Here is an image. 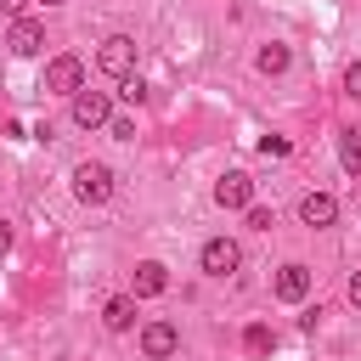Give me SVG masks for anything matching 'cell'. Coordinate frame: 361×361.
I'll use <instances>...</instances> for the list:
<instances>
[{
    "instance_id": "23",
    "label": "cell",
    "mask_w": 361,
    "mask_h": 361,
    "mask_svg": "<svg viewBox=\"0 0 361 361\" xmlns=\"http://www.w3.org/2000/svg\"><path fill=\"white\" fill-rule=\"evenodd\" d=\"M6 248H11V226L0 220V254H6Z\"/></svg>"
},
{
    "instance_id": "2",
    "label": "cell",
    "mask_w": 361,
    "mask_h": 361,
    "mask_svg": "<svg viewBox=\"0 0 361 361\" xmlns=\"http://www.w3.org/2000/svg\"><path fill=\"white\" fill-rule=\"evenodd\" d=\"M73 197L79 203H107L113 197V169L107 164H79L73 169Z\"/></svg>"
},
{
    "instance_id": "16",
    "label": "cell",
    "mask_w": 361,
    "mask_h": 361,
    "mask_svg": "<svg viewBox=\"0 0 361 361\" xmlns=\"http://www.w3.org/2000/svg\"><path fill=\"white\" fill-rule=\"evenodd\" d=\"M259 152H271V158H288V152H293V141H288V135H259Z\"/></svg>"
},
{
    "instance_id": "19",
    "label": "cell",
    "mask_w": 361,
    "mask_h": 361,
    "mask_svg": "<svg viewBox=\"0 0 361 361\" xmlns=\"http://www.w3.org/2000/svg\"><path fill=\"white\" fill-rule=\"evenodd\" d=\"M124 102H130V107L147 102V85H141V79H124Z\"/></svg>"
},
{
    "instance_id": "21",
    "label": "cell",
    "mask_w": 361,
    "mask_h": 361,
    "mask_svg": "<svg viewBox=\"0 0 361 361\" xmlns=\"http://www.w3.org/2000/svg\"><path fill=\"white\" fill-rule=\"evenodd\" d=\"M23 11H28V0H0V17H11V23H17Z\"/></svg>"
},
{
    "instance_id": "18",
    "label": "cell",
    "mask_w": 361,
    "mask_h": 361,
    "mask_svg": "<svg viewBox=\"0 0 361 361\" xmlns=\"http://www.w3.org/2000/svg\"><path fill=\"white\" fill-rule=\"evenodd\" d=\"M344 96H355V102H361V62H350V68H344Z\"/></svg>"
},
{
    "instance_id": "3",
    "label": "cell",
    "mask_w": 361,
    "mask_h": 361,
    "mask_svg": "<svg viewBox=\"0 0 361 361\" xmlns=\"http://www.w3.org/2000/svg\"><path fill=\"white\" fill-rule=\"evenodd\" d=\"M197 265H203V276H231V271L243 265V248H237L231 237H209V243L197 248Z\"/></svg>"
},
{
    "instance_id": "1",
    "label": "cell",
    "mask_w": 361,
    "mask_h": 361,
    "mask_svg": "<svg viewBox=\"0 0 361 361\" xmlns=\"http://www.w3.org/2000/svg\"><path fill=\"white\" fill-rule=\"evenodd\" d=\"M96 68L113 73V79H130V68H135V39H130V34H107L102 51H96Z\"/></svg>"
},
{
    "instance_id": "7",
    "label": "cell",
    "mask_w": 361,
    "mask_h": 361,
    "mask_svg": "<svg viewBox=\"0 0 361 361\" xmlns=\"http://www.w3.org/2000/svg\"><path fill=\"white\" fill-rule=\"evenodd\" d=\"M175 350H180V327L175 322H147L141 327V355L147 361H169Z\"/></svg>"
},
{
    "instance_id": "10",
    "label": "cell",
    "mask_w": 361,
    "mask_h": 361,
    "mask_svg": "<svg viewBox=\"0 0 361 361\" xmlns=\"http://www.w3.org/2000/svg\"><path fill=\"white\" fill-rule=\"evenodd\" d=\"M214 203H220V209H248V203H254V180H248L243 169L220 175V180H214Z\"/></svg>"
},
{
    "instance_id": "12",
    "label": "cell",
    "mask_w": 361,
    "mask_h": 361,
    "mask_svg": "<svg viewBox=\"0 0 361 361\" xmlns=\"http://www.w3.org/2000/svg\"><path fill=\"white\" fill-rule=\"evenodd\" d=\"M102 322H107V333H130L135 327V293H113L102 305Z\"/></svg>"
},
{
    "instance_id": "13",
    "label": "cell",
    "mask_w": 361,
    "mask_h": 361,
    "mask_svg": "<svg viewBox=\"0 0 361 361\" xmlns=\"http://www.w3.org/2000/svg\"><path fill=\"white\" fill-rule=\"evenodd\" d=\"M243 350H248V361H265V355L276 350V333H271L265 322H248V327H243Z\"/></svg>"
},
{
    "instance_id": "24",
    "label": "cell",
    "mask_w": 361,
    "mask_h": 361,
    "mask_svg": "<svg viewBox=\"0 0 361 361\" xmlns=\"http://www.w3.org/2000/svg\"><path fill=\"white\" fill-rule=\"evenodd\" d=\"M45 6H62V0H45Z\"/></svg>"
},
{
    "instance_id": "8",
    "label": "cell",
    "mask_w": 361,
    "mask_h": 361,
    "mask_svg": "<svg viewBox=\"0 0 361 361\" xmlns=\"http://www.w3.org/2000/svg\"><path fill=\"white\" fill-rule=\"evenodd\" d=\"M299 220L316 226V231L338 226V197H333V192H305V197H299Z\"/></svg>"
},
{
    "instance_id": "14",
    "label": "cell",
    "mask_w": 361,
    "mask_h": 361,
    "mask_svg": "<svg viewBox=\"0 0 361 361\" xmlns=\"http://www.w3.org/2000/svg\"><path fill=\"white\" fill-rule=\"evenodd\" d=\"M288 62H293V51H288V45H276V39L254 51V68H259V73H288Z\"/></svg>"
},
{
    "instance_id": "9",
    "label": "cell",
    "mask_w": 361,
    "mask_h": 361,
    "mask_svg": "<svg viewBox=\"0 0 361 361\" xmlns=\"http://www.w3.org/2000/svg\"><path fill=\"white\" fill-rule=\"evenodd\" d=\"M271 293H276L282 305H299V299L310 293V265H299V259H288V265L276 271V282H271Z\"/></svg>"
},
{
    "instance_id": "22",
    "label": "cell",
    "mask_w": 361,
    "mask_h": 361,
    "mask_svg": "<svg viewBox=\"0 0 361 361\" xmlns=\"http://www.w3.org/2000/svg\"><path fill=\"white\" fill-rule=\"evenodd\" d=\"M350 305H355V310H361V271H355V276H350Z\"/></svg>"
},
{
    "instance_id": "11",
    "label": "cell",
    "mask_w": 361,
    "mask_h": 361,
    "mask_svg": "<svg viewBox=\"0 0 361 361\" xmlns=\"http://www.w3.org/2000/svg\"><path fill=\"white\" fill-rule=\"evenodd\" d=\"M164 288H169V265L141 259V265H135V288H130V293H135V299H158Z\"/></svg>"
},
{
    "instance_id": "4",
    "label": "cell",
    "mask_w": 361,
    "mask_h": 361,
    "mask_svg": "<svg viewBox=\"0 0 361 361\" xmlns=\"http://www.w3.org/2000/svg\"><path fill=\"white\" fill-rule=\"evenodd\" d=\"M45 90L79 96V90H85V62H79V56H51V62H45Z\"/></svg>"
},
{
    "instance_id": "17",
    "label": "cell",
    "mask_w": 361,
    "mask_h": 361,
    "mask_svg": "<svg viewBox=\"0 0 361 361\" xmlns=\"http://www.w3.org/2000/svg\"><path fill=\"white\" fill-rule=\"evenodd\" d=\"M243 214H248V226H254V231H271V226H276V220H271V209H259V203H248Z\"/></svg>"
},
{
    "instance_id": "20",
    "label": "cell",
    "mask_w": 361,
    "mask_h": 361,
    "mask_svg": "<svg viewBox=\"0 0 361 361\" xmlns=\"http://www.w3.org/2000/svg\"><path fill=\"white\" fill-rule=\"evenodd\" d=\"M107 130H113V135H118V141H135V124H130V118H113V124H107Z\"/></svg>"
},
{
    "instance_id": "5",
    "label": "cell",
    "mask_w": 361,
    "mask_h": 361,
    "mask_svg": "<svg viewBox=\"0 0 361 361\" xmlns=\"http://www.w3.org/2000/svg\"><path fill=\"white\" fill-rule=\"evenodd\" d=\"M6 51H11V56H39V51H45V23H39V17H17V23L6 28Z\"/></svg>"
},
{
    "instance_id": "15",
    "label": "cell",
    "mask_w": 361,
    "mask_h": 361,
    "mask_svg": "<svg viewBox=\"0 0 361 361\" xmlns=\"http://www.w3.org/2000/svg\"><path fill=\"white\" fill-rule=\"evenodd\" d=\"M338 158H344L350 175H361V141H355V130H338Z\"/></svg>"
},
{
    "instance_id": "6",
    "label": "cell",
    "mask_w": 361,
    "mask_h": 361,
    "mask_svg": "<svg viewBox=\"0 0 361 361\" xmlns=\"http://www.w3.org/2000/svg\"><path fill=\"white\" fill-rule=\"evenodd\" d=\"M73 124H79V130H102V124H113V102H107V90H79V96H73Z\"/></svg>"
}]
</instances>
